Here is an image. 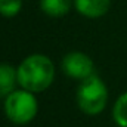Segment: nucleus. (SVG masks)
I'll return each instance as SVG.
<instances>
[{"mask_svg": "<svg viewBox=\"0 0 127 127\" xmlns=\"http://www.w3.org/2000/svg\"><path fill=\"white\" fill-rule=\"evenodd\" d=\"M112 117L117 126L127 127V92L115 100L112 108Z\"/></svg>", "mask_w": 127, "mask_h": 127, "instance_id": "8", "label": "nucleus"}, {"mask_svg": "<svg viewBox=\"0 0 127 127\" xmlns=\"http://www.w3.org/2000/svg\"><path fill=\"white\" fill-rule=\"evenodd\" d=\"M72 0H40V9L43 13L52 18H61L69 12Z\"/></svg>", "mask_w": 127, "mask_h": 127, "instance_id": "7", "label": "nucleus"}, {"mask_svg": "<svg viewBox=\"0 0 127 127\" xmlns=\"http://www.w3.org/2000/svg\"><path fill=\"white\" fill-rule=\"evenodd\" d=\"M18 69V84L32 93H40L46 90L55 77V66L49 56L41 53H34L27 56L19 64Z\"/></svg>", "mask_w": 127, "mask_h": 127, "instance_id": "1", "label": "nucleus"}, {"mask_svg": "<svg viewBox=\"0 0 127 127\" xmlns=\"http://www.w3.org/2000/svg\"><path fill=\"white\" fill-rule=\"evenodd\" d=\"M93 61L83 52H69L62 59L64 72L77 80H84L93 74Z\"/></svg>", "mask_w": 127, "mask_h": 127, "instance_id": "4", "label": "nucleus"}, {"mask_svg": "<svg viewBox=\"0 0 127 127\" xmlns=\"http://www.w3.org/2000/svg\"><path fill=\"white\" fill-rule=\"evenodd\" d=\"M74 6L80 15L95 19L108 13L111 0H74Z\"/></svg>", "mask_w": 127, "mask_h": 127, "instance_id": "5", "label": "nucleus"}, {"mask_svg": "<svg viewBox=\"0 0 127 127\" xmlns=\"http://www.w3.org/2000/svg\"><path fill=\"white\" fill-rule=\"evenodd\" d=\"M22 0H0V15L4 18H13L21 12Z\"/></svg>", "mask_w": 127, "mask_h": 127, "instance_id": "9", "label": "nucleus"}, {"mask_svg": "<svg viewBox=\"0 0 127 127\" xmlns=\"http://www.w3.org/2000/svg\"><path fill=\"white\" fill-rule=\"evenodd\" d=\"M37 99L28 90H13L4 97V112L15 124H27L37 115Z\"/></svg>", "mask_w": 127, "mask_h": 127, "instance_id": "3", "label": "nucleus"}, {"mask_svg": "<svg viewBox=\"0 0 127 127\" xmlns=\"http://www.w3.org/2000/svg\"><path fill=\"white\" fill-rule=\"evenodd\" d=\"M18 83V69L10 64H0V97L9 96Z\"/></svg>", "mask_w": 127, "mask_h": 127, "instance_id": "6", "label": "nucleus"}, {"mask_svg": "<svg viewBox=\"0 0 127 127\" xmlns=\"http://www.w3.org/2000/svg\"><path fill=\"white\" fill-rule=\"evenodd\" d=\"M108 102V90L103 81L92 74L90 77L81 80L77 89V103L78 108L87 115H97L102 112Z\"/></svg>", "mask_w": 127, "mask_h": 127, "instance_id": "2", "label": "nucleus"}]
</instances>
